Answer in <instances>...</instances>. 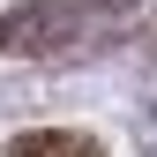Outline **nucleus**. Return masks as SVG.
I'll return each mask as SVG.
<instances>
[{"label": "nucleus", "mask_w": 157, "mask_h": 157, "mask_svg": "<svg viewBox=\"0 0 157 157\" xmlns=\"http://www.w3.org/2000/svg\"><path fill=\"white\" fill-rule=\"evenodd\" d=\"M67 37H75L67 0H30V8L0 15V52H60Z\"/></svg>", "instance_id": "f257e3e1"}, {"label": "nucleus", "mask_w": 157, "mask_h": 157, "mask_svg": "<svg viewBox=\"0 0 157 157\" xmlns=\"http://www.w3.org/2000/svg\"><path fill=\"white\" fill-rule=\"evenodd\" d=\"M8 157H105L90 142V135H75V127H30V135H15Z\"/></svg>", "instance_id": "f03ea898"}, {"label": "nucleus", "mask_w": 157, "mask_h": 157, "mask_svg": "<svg viewBox=\"0 0 157 157\" xmlns=\"http://www.w3.org/2000/svg\"><path fill=\"white\" fill-rule=\"evenodd\" d=\"M97 8H135V0H97Z\"/></svg>", "instance_id": "7ed1b4c3"}]
</instances>
